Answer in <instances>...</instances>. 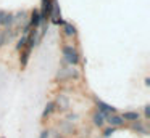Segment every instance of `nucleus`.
Returning <instances> with one entry per match:
<instances>
[{"label":"nucleus","mask_w":150,"mask_h":138,"mask_svg":"<svg viewBox=\"0 0 150 138\" xmlns=\"http://www.w3.org/2000/svg\"><path fill=\"white\" fill-rule=\"evenodd\" d=\"M53 103H55V106H57V112L58 111H68L69 109V99L66 95H58L53 99Z\"/></svg>","instance_id":"1a4fd4ad"},{"label":"nucleus","mask_w":150,"mask_h":138,"mask_svg":"<svg viewBox=\"0 0 150 138\" xmlns=\"http://www.w3.org/2000/svg\"><path fill=\"white\" fill-rule=\"evenodd\" d=\"M150 119V104L144 106V120H149Z\"/></svg>","instance_id":"aec40b11"},{"label":"nucleus","mask_w":150,"mask_h":138,"mask_svg":"<svg viewBox=\"0 0 150 138\" xmlns=\"http://www.w3.org/2000/svg\"><path fill=\"white\" fill-rule=\"evenodd\" d=\"M4 13H5V11H2V10H0V21H2V16H4ZM0 29H2V27H0Z\"/></svg>","instance_id":"5701e85b"},{"label":"nucleus","mask_w":150,"mask_h":138,"mask_svg":"<svg viewBox=\"0 0 150 138\" xmlns=\"http://www.w3.org/2000/svg\"><path fill=\"white\" fill-rule=\"evenodd\" d=\"M13 18H15V13H4V16H2V21H0V27L4 29H8L13 26Z\"/></svg>","instance_id":"9b49d317"},{"label":"nucleus","mask_w":150,"mask_h":138,"mask_svg":"<svg viewBox=\"0 0 150 138\" xmlns=\"http://www.w3.org/2000/svg\"><path fill=\"white\" fill-rule=\"evenodd\" d=\"M121 117L124 119V122H136L140 119V112L139 111H124L123 114H121Z\"/></svg>","instance_id":"ddd939ff"},{"label":"nucleus","mask_w":150,"mask_h":138,"mask_svg":"<svg viewBox=\"0 0 150 138\" xmlns=\"http://www.w3.org/2000/svg\"><path fill=\"white\" fill-rule=\"evenodd\" d=\"M105 124L111 125V127H116V128H121V127L126 125V122H124L123 117H121V114L113 112V114H107V116H105Z\"/></svg>","instance_id":"7ed1b4c3"},{"label":"nucleus","mask_w":150,"mask_h":138,"mask_svg":"<svg viewBox=\"0 0 150 138\" xmlns=\"http://www.w3.org/2000/svg\"><path fill=\"white\" fill-rule=\"evenodd\" d=\"M53 5H55V0H42V10H39L40 16H42V21L49 19L50 13L53 10Z\"/></svg>","instance_id":"6e6552de"},{"label":"nucleus","mask_w":150,"mask_h":138,"mask_svg":"<svg viewBox=\"0 0 150 138\" xmlns=\"http://www.w3.org/2000/svg\"><path fill=\"white\" fill-rule=\"evenodd\" d=\"M26 40H28V34H23L20 39H18V43H16V51H21L23 48H26Z\"/></svg>","instance_id":"f3484780"},{"label":"nucleus","mask_w":150,"mask_h":138,"mask_svg":"<svg viewBox=\"0 0 150 138\" xmlns=\"http://www.w3.org/2000/svg\"><path fill=\"white\" fill-rule=\"evenodd\" d=\"M55 112H57L55 103H53V101H49V103L45 104V108H44V111H42V120H47V119H49L52 114H55Z\"/></svg>","instance_id":"f8f14e48"},{"label":"nucleus","mask_w":150,"mask_h":138,"mask_svg":"<svg viewBox=\"0 0 150 138\" xmlns=\"http://www.w3.org/2000/svg\"><path fill=\"white\" fill-rule=\"evenodd\" d=\"M66 120L71 122V124H74V122L79 120V116L78 114H68V116H66Z\"/></svg>","instance_id":"412c9836"},{"label":"nucleus","mask_w":150,"mask_h":138,"mask_svg":"<svg viewBox=\"0 0 150 138\" xmlns=\"http://www.w3.org/2000/svg\"><path fill=\"white\" fill-rule=\"evenodd\" d=\"M91 120H92V125L97 128H103L105 127V114L98 111H94V114L91 116Z\"/></svg>","instance_id":"9d476101"},{"label":"nucleus","mask_w":150,"mask_h":138,"mask_svg":"<svg viewBox=\"0 0 150 138\" xmlns=\"http://www.w3.org/2000/svg\"><path fill=\"white\" fill-rule=\"evenodd\" d=\"M20 53H21L20 55V64H21V67H26L28 63H29V58H31L33 50H31V48H23Z\"/></svg>","instance_id":"4468645a"},{"label":"nucleus","mask_w":150,"mask_h":138,"mask_svg":"<svg viewBox=\"0 0 150 138\" xmlns=\"http://www.w3.org/2000/svg\"><path fill=\"white\" fill-rule=\"evenodd\" d=\"M145 85H147V87L150 85V79H149V77H145Z\"/></svg>","instance_id":"4be33fe9"},{"label":"nucleus","mask_w":150,"mask_h":138,"mask_svg":"<svg viewBox=\"0 0 150 138\" xmlns=\"http://www.w3.org/2000/svg\"><path fill=\"white\" fill-rule=\"evenodd\" d=\"M42 16H40V11L39 10H33L31 11V16H29V19H28V24H29V27L31 29H39L40 27V24H42Z\"/></svg>","instance_id":"423d86ee"},{"label":"nucleus","mask_w":150,"mask_h":138,"mask_svg":"<svg viewBox=\"0 0 150 138\" xmlns=\"http://www.w3.org/2000/svg\"><path fill=\"white\" fill-rule=\"evenodd\" d=\"M57 130H58L62 135H65V137H73V135L78 133V130L74 128V125H73L71 122H68V120L58 122V128H57Z\"/></svg>","instance_id":"20e7f679"},{"label":"nucleus","mask_w":150,"mask_h":138,"mask_svg":"<svg viewBox=\"0 0 150 138\" xmlns=\"http://www.w3.org/2000/svg\"><path fill=\"white\" fill-rule=\"evenodd\" d=\"M95 111L102 112V114H105V116H107V114H113V112H118L115 106L108 104V103L102 101V99H98V98H95Z\"/></svg>","instance_id":"39448f33"},{"label":"nucleus","mask_w":150,"mask_h":138,"mask_svg":"<svg viewBox=\"0 0 150 138\" xmlns=\"http://www.w3.org/2000/svg\"><path fill=\"white\" fill-rule=\"evenodd\" d=\"M79 77V71L76 69V66H66V67H62L57 74V79L58 80H71V79H78Z\"/></svg>","instance_id":"f03ea898"},{"label":"nucleus","mask_w":150,"mask_h":138,"mask_svg":"<svg viewBox=\"0 0 150 138\" xmlns=\"http://www.w3.org/2000/svg\"><path fill=\"white\" fill-rule=\"evenodd\" d=\"M52 133H50V128H42V132L39 133V138H50Z\"/></svg>","instance_id":"6ab92c4d"},{"label":"nucleus","mask_w":150,"mask_h":138,"mask_svg":"<svg viewBox=\"0 0 150 138\" xmlns=\"http://www.w3.org/2000/svg\"><path fill=\"white\" fill-rule=\"evenodd\" d=\"M8 40H10V39H8V34H7V31H0V48L2 47H5V45L8 43Z\"/></svg>","instance_id":"a211bd4d"},{"label":"nucleus","mask_w":150,"mask_h":138,"mask_svg":"<svg viewBox=\"0 0 150 138\" xmlns=\"http://www.w3.org/2000/svg\"><path fill=\"white\" fill-rule=\"evenodd\" d=\"M129 127L131 130H134L136 133L140 135H149V127H147V122L145 120H136V122H129Z\"/></svg>","instance_id":"0eeeda50"},{"label":"nucleus","mask_w":150,"mask_h":138,"mask_svg":"<svg viewBox=\"0 0 150 138\" xmlns=\"http://www.w3.org/2000/svg\"><path fill=\"white\" fill-rule=\"evenodd\" d=\"M0 138H7V137H0Z\"/></svg>","instance_id":"b1692460"},{"label":"nucleus","mask_w":150,"mask_h":138,"mask_svg":"<svg viewBox=\"0 0 150 138\" xmlns=\"http://www.w3.org/2000/svg\"><path fill=\"white\" fill-rule=\"evenodd\" d=\"M63 34H65V37H74L76 34H78V31H76V27L71 24V22H63Z\"/></svg>","instance_id":"2eb2a0df"},{"label":"nucleus","mask_w":150,"mask_h":138,"mask_svg":"<svg viewBox=\"0 0 150 138\" xmlns=\"http://www.w3.org/2000/svg\"><path fill=\"white\" fill-rule=\"evenodd\" d=\"M62 51H63L65 63H68L69 66H78L81 63V55H79L76 47H73V45H63Z\"/></svg>","instance_id":"f257e3e1"},{"label":"nucleus","mask_w":150,"mask_h":138,"mask_svg":"<svg viewBox=\"0 0 150 138\" xmlns=\"http://www.w3.org/2000/svg\"><path fill=\"white\" fill-rule=\"evenodd\" d=\"M116 130H118V128H116V127H111V125H108V127H103V130H102V137H103V138H110Z\"/></svg>","instance_id":"dca6fc26"}]
</instances>
